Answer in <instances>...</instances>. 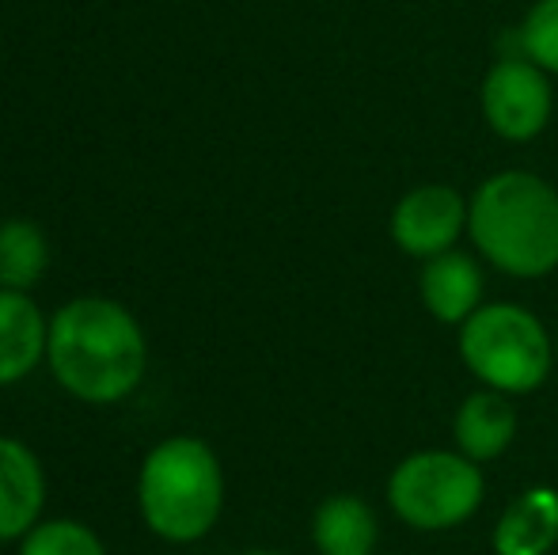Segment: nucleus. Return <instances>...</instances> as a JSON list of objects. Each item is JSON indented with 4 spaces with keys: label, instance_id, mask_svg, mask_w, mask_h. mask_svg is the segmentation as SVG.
<instances>
[{
    "label": "nucleus",
    "instance_id": "obj_6",
    "mask_svg": "<svg viewBox=\"0 0 558 555\" xmlns=\"http://www.w3.org/2000/svg\"><path fill=\"white\" fill-rule=\"evenodd\" d=\"M555 76L544 73L521 50L498 58L478 84V111L494 137L509 145H529L551 126L555 114Z\"/></svg>",
    "mask_w": 558,
    "mask_h": 555
},
{
    "label": "nucleus",
    "instance_id": "obj_2",
    "mask_svg": "<svg viewBox=\"0 0 558 555\" xmlns=\"http://www.w3.org/2000/svg\"><path fill=\"white\" fill-rule=\"evenodd\" d=\"M468 237L501 275L547 278L558 270V191L536 171H494L468 198Z\"/></svg>",
    "mask_w": 558,
    "mask_h": 555
},
{
    "label": "nucleus",
    "instance_id": "obj_8",
    "mask_svg": "<svg viewBox=\"0 0 558 555\" xmlns=\"http://www.w3.org/2000/svg\"><path fill=\"white\" fill-rule=\"evenodd\" d=\"M46 468L23 437L0 434V544H20L43 521Z\"/></svg>",
    "mask_w": 558,
    "mask_h": 555
},
{
    "label": "nucleus",
    "instance_id": "obj_7",
    "mask_svg": "<svg viewBox=\"0 0 558 555\" xmlns=\"http://www.w3.org/2000/svg\"><path fill=\"white\" fill-rule=\"evenodd\" d=\"M463 232H468V198L448 183L411 186L388 217L391 244L418 263L452 252Z\"/></svg>",
    "mask_w": 558,
    "mask_h": 555
},
{
    "label": "nucleus",
    "instance_id": "obj_15",
    "mask_svg": "<svg viewBox=\"0 0 558 555\" xmlns=\"http://www.w3.org/2000/svg\"><path fill=\"white\" fill-rule=\"evenodd\" d=\"M20 555H111L107 541L81 518H43L20 541Z\"/></svg>",
    "mask_w": 558,
    "mask_h": 555
},
{
    "label": "nucleus",
    "instance_id": "obj_17",
    "mask_svg": "<svg viewBox=\"0 0 558 555\" xmlns=\"http://www.w3.org/2000/svg\"><path fill=\"white\" fill-rule=\"evenodd\" d=\"M235 555H286V552H274V548H247V552H235Z\"/></svg>",
    "mask_w": 558,
    "mask_h": 555
},
{
    "label": "nucleus",
    "instance_id": "obj_16",
    "mask_svg": "<svg viewBox=\"0 0 558 555\" xmlns=\"http://www.w3.org/2000/svg\"><path fill=\"white\" fill-rule=\"evenodd\" d=\"M517 50L558 76V0H536L517 27Z\"/></svg>",
    "mask_w": 558,
    "mask_h": 555
},
{
    "label": "nucleus",
    "instance_id": "obj_11",
    "mask_svg": "<svg viewBox=\"0 0 558 555\" xmlns=\"http://www.w3.org/2000/svg\"><path fill=\"white\" fill-rule=\"evenodd\" d=\"M521 415L513 408V396L494 393V388H478V393L463 396V403L452 415V442L463 457L475 464H490L513 445Z\"/></svg>",
    "mask_w": 558,
    "mask_h": 555
},
{
    "label": "nucleus",
    "instance_id": "obj_5",
    "mask_svg": "<svg viewBox=\"0 0 558 555\" xmlns=\"http://www.w3.org/2000/svg\"><path fill=\"white\" fill-rule=\"evenodd\" d=\"M486 498L483 464L460 449H418L388 475V506L418 533H445L478 514Z\"/></svg>",
    "mask_w": 558,
    "mask_h": 555
},
{
    "label": "nucleus",
    "instance_id": "obj_13",
    "mask_svg": "<svg viewBox=\"0 0 558 555\" xmlns=\"http://www.w3.org/2000/svg\"><path fill=\"white\" fill-rule=\"evenodd\" d=\"M380 521L353 491L327 495L312 514V544L319 555H376Z\"/></svg>",
    "mask_w": 558,
    "mask_h": 555
},
{
    "label": "nucleus",
    "instance_id": "obj_12",
    "mask_svg": "<svg viewBox=\"0 0 558 555\" xmlns=\"http://www.w3.org/2000/svg\"><path fill=\"white\" fill-rule=\"evenodd\" d=\"M494 555H551L558 548V491L529 487L501 510L494 526Z\"/></svg>",
    "mask_w": 558,
    "mask_h": 555
},
{
    "label": "nucleus",
    "instance_id": "obj_4",
    "mask_svg": "<svg viewBox=\"0 0 558 555\" xmlns=\"http://www.w3.org/2000/svg\"><path fill=\"white\" fill-rule=\"evenodd\" d=\"M460 362L483 388L529 396L547 385L555 365V339L544 319L517 301L478 304L460 327Z\"/></svg>",
    "mask_w": 558,
    "mask_h": 555
},
{
    "label": "nucleus",
    "instance_id": "obj_18",
    "mask_svg": "<svg viewBox=\"0 0 558 555\" xmlns=\"http://www.w3.org/2000/svg\"><path fill=\"white\" fill-rule=\"evenodd\" d=\"M555 354H558V335H555Z\"/></svg>",
    "mask_w": 558,
    "mask_h": 555
},
{
    "label": "nucleus",
    "instance_id": "obj_3",
    "mask_svg": "<svg viewBox=\"0 0 558 555\" xmlns=\"http://www.w3.org/2000/svg\"><path fill=\"white\" fill-rule=\"evenodd\" d=\"M225 464L217 449L198 434L160 437L141 457L133 498L145 529L163 544L206 541L225 514Z\"/></svg>",
    "mask_w": 558,
    "mask_h": 555
},
{
    "label": "nucleus",
    "instance_id": "obj_9",
    "mask_svg": "<svg viewBox=\"0 0 558 555\" xmlns=\"http://www.w3.org/2000/svg\"><path fill=\"white\" fill-rule=\"evenodd\" d=\"M50 316L23 289H0V388H15L46 365Z\"/></svg>",
    "mask_w": 558,
    "mask_h": 555
},
{
    "label": "nucleus",
    "instance_id": "obj_14",
    "mask_svg": "<svg viewBox=\"0 0 558 555\" xmlns=\"http://www.w3.org/2000/svg\"><path fill=\"white\" fill-rule=\"evenodd\" d=\"M53 263L50 237L31 217H4L0 221V289H31L46 278Z\"/></svg>",
    "mask_w": 558,
    "mask_h": 555
},
{
    "label": "nucleus",
    "instance_id": "obj_10",
    "mask_svg": "<svg viewBox=\"0 0 558 555\" xmlns=\"http://www.w3.org/2000/svg\"><path fill=\"white\" fill-rule=\"evenodd\" d=\"M483 286H486L483 267L475 263V255L460 252V248L426 260L418 275L422 309L445 327H460L478 304H486Z\"/></svg>",
    "mask_w": 558,
    "mask_h": 555
},
{
    "label": "nucleus",
    "instance_id": "obj_1",
    "mask_svg": "<svg viewBox=\"0 0 558 555\" xmlns=\"http://www.w3.org/2000/svg\"><path fill=\"white\" fill-rule=\"evenodd\" d=\"M46 370L84 408L125 403L148 373L145 324L114 297H73L50 316Z\"/></svg>",
    "mask_w": 558,
    "mask_h": 555
}]
</instances>
